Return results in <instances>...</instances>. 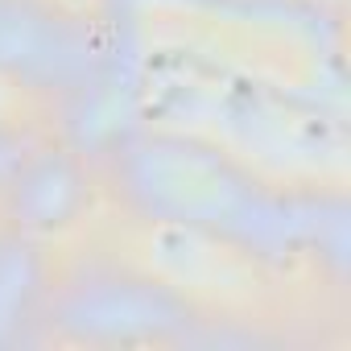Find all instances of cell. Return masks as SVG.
I'll use <instances>...</instances> for the list:
<instances>
[{"label":"cell","mask_w":351,"mask_h":351,"mask_svg":"<svg viewBox=\"0 0 351 351\" xmlns=\"http://www.w3.org/2000/svg\"><path fill=\"white\" fill-rule=\"evenodd\" d=\"M169 236L178 240V248L165 244V236L157 232V265L178 277L182 289H211V293L240 289L236 285V256H228L223 248L207 244L195 232H178V228H173Z\"/></svg>","instance_id":"obj_1"},{"label":"cell","mask_w":351,"mask_h":351,"mask_svg":"<svg viewBox=\"0 0 351 351\" xmlns=\"http://www.w3.org/2000/svg\"><path fill=\"white\" fill-rule=\"evenodd\" d=\"M5 104H9V83L0 79V108H5Z\"/></svg>","instance_id":"obj_2"}]
</instances>
